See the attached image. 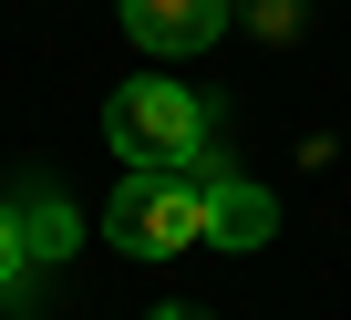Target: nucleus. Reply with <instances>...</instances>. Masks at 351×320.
I'll use <instances>...</instances> for the list:
<instances>
[{"instance_id":"7","label":"nucleus","mask_w":351,"mask_h":320,"mask_svg":"<svg viewBox=\"0 0 351 320\" xmlns=\"http://www.w3.org/2000/svg\"><path fill=\"white\" fill-rule=\"evenodd\" d=\"M155 320H207V310H155Z\"/></svg>"},{"instance_id":"5","label":"nucleus","mask_w":351,"mask_h":320,"mask_svg":"<svg viewBox=\"0 0 351 320\" xmlns=\"http://www.w3.org/2000/svg\"><path fill=\"white\" fill-rule=\"evenodd\" d=\"M21 248H32V258H62V248H73V207H62V197H21Z\"/></svg>"},{"instance_id":"4","label":"nucleus","mask_w":351,"mask_h":320,"mask_svg":"<svg viewBox=\"0 0 351 320\" xmlns=\"http://www.w3.org/2000/svg\"><path fill=\"white\" fill-rule=\"evenodd\" d=\"M124 32L155 52V62H186L228 32V0H124Z\"/></svg>"},{"instance_id":"2","label":"nucleus","mask_w":351,"mask_h":320,"mask_svg":"<svg viewBox=\"0 0 351 320\" xmlns=\"http://www.w3.org/2000/svg\"><path fill=\"white\" fill-rule=\"evenodd\" d=\"M104 134H114L124 166H197L207 155V103L186 83H124L104 103Z\"/></svg>"},{"instance_id":"3","label":"nucleus","mask_w":351,"mask_h":320,"mask_svg":"<svg viewBox=\"0 0 351 320\" xmlns=\"http://www.w3.org/2000/svg\"><path fill=\"white\" fill-rule=\"evenodd\" d=\"M186 176H197V197H207V248H269L279 207H269V186H258V176L217 166V155H197Z\"/></svg>"},{"instance_id":"6","label":"nucleus","mask_w":351,"mask_h":320,"mask_svg":"<svg viewBox=\"0 0 351 320\" xmlns=\"http://www.w3.org/2000/svg\"><path fill=\"white\" fill-rule=\"evenodd\" d=\"M21 258H32V248H21V197H0V289L21 279Z\"/></svg>"},{"instance_id":"1","label":"nucleus","mask_w":351,"mask_h":320,"mask_svg":"<svg viewBox=\"0 0 351 320\" xmlns=\"http://www.w3.org/2000/svg\"><path fill=\"white\" fill-rule=\"evenodd\" d=\"M104 238L124 258H176V248H207V197L186 166H134L104 207Z\"/></svg>"}]
</instances>
